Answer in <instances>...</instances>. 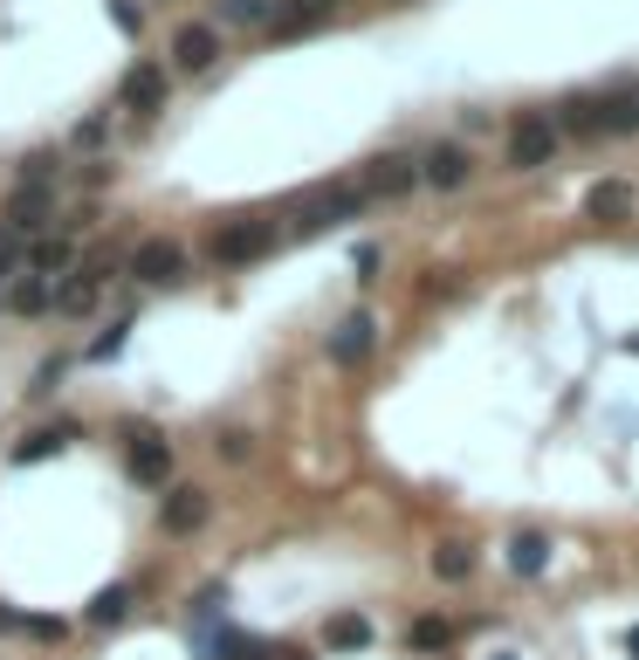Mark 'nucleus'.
Segmentation results:
<instances>
[{
    "instance_id": "1",
    "label": "nucleus",
    "mask_w": 639,
    "mask_h": 660,
    "mask_svg": "<svg viewBox=\"0 0 639 660\" xmlns=\"http://www.w3.org/2000/svg\"><path fill=\"white\" fill-rule=\"evenodd\" d=\"M557 151H564V132H557L550 111H516V117H509V145H502V166L509 172H544Z\"/></svg>"
},
{
    "instance_id": "2",
    "label": "nucleus",
    "mask_w": 639,
    "mask_h": 660,
    "mask_svg": "<svg viewBox=\"0 0 639 660\" xmlns=\"http://www.w3.org/2000/svg\"><path fill=\"white\" fill-rule=\"evenodd\" d=\"M275 241H283L275 220H227L220 235L207 241V255H214V269H248V262L275 255Z\"/></svg>"
},
{
    "instance_id": "3",
    "label": "nucleus",
    "mask_w": 639,
    "mask_h": 660,
    "mask_svg": "<svg viewBox=\"0 0 639 660\" xmlns=\"http://www.w3.org/2000/svg\"><path fill=\"white\" fill-rule=\"evenodd\" d=\"M124 275H132V283H145V289H172V283H186V248L166 241V235H151V241L132 248Z\"/></svg>"
},
{
    "instance_id": "4",
    "label": "nucleus",
    "mask_w": 639,
    "mask_h": 660,
    "mask_svg": "<svg viewBox=\"0 0 639 660\" xmlns=\"http://www.w3.org/2000/svg\"><path fill=\"white\" fill-rule=\"evenodd\" d=\"M372 200H365V186H351V180H338V186H317L310 200H303V214H296V227L303 235H317V227H344V220H357Z\"/></svg>"
},
{
    "instance_id": "5",
    "label": "nucleus",
    "mask_w": 639,
    "mask_h": 660,
    "mask_svg": "<svg viewBox=\"0 0 639 660\" xmlns=\"http://www.w3.org/2000/svg\"><path fill=\"white\" fill-rule=\"evenodd\" d=\"M413 166H420V186H433V193H461V186L475 180V159H468V145H454V138L426 145Z\"/></svg>"
},
{
    "instance_id": "6",
    "label": "nucleus",
    "mask_w": 639,
    "mask_h": 660,
    "mask_svg": "<svg viewBox=\"0 0 639 660\" xmlns=\"http://www.w3.org/2000/svg\"><path fill=\"white\" fill-rule=\"evenodd\" d=\"M124 468H132L138 489H166V481H172V441H159L151 426H132V441H124Z\"/></svg>"
},
{
    "instance_id": "7",
    "label": "nucleus",
    "mask_w": 639,
    "mask_h": 660,
    "mask_svg": "<svg viewBox=\"0 0 639 660\" xmlns=\"http://www.w3.org/2000/svg\"><path fill=\"white\" fill-rule=\"evenodd\" d=\"M357 186H365V200H406V193L420 186V166L406 159V151H378Z\"/></svg>"
},
{
    "instance_id": "8",
    "label": "nucleus",
    "mask_w": 639,
    "mask_h": 660,
    "mask_svg": "<svg viewBox=\"0 0 639 660\" xmlns=\"http://www.w3.org/2000/svg\"><path fill=\"white\" fill-rule=\"evenodd\" d=\"M159 523H166V537H193V530L207 523V489H193V481L159 489Z\"/></svg>"
},
{
    "instance_id": "9",
    "label": "nucleus",
    "mask_w": 639,
    "mask_h": 660,
    "mask_svg": "<svg viewBox=\"0 0 639 660\" xmlns=\"http://www.w3.org/2000/svg\"><path fill=\"white\" fill-rule=\"evenodd\" d=\"M372 344H378V317H372V310H351V317L323 338L330 365H365V359H372Z\"/></svg>"
},
{
    "instance_id": "10",
    "label": "nucleus",
    "mask_w": 639,
    "mask_h": 660,
    "mask_svg": "<svg viewBox=\"0 0 639 660\" xmlns=\"http://www.w3.org/2000/svg\"><path fill=\"white\" fill-rule=\"evenodd\" d=\"M214 62H220V29H214V21H186V29L172 35V69L207 76Z\"/></svg>"
},
{
    "instance_id": "11",
    "label": "nucleus",
    "mask_w": 639,
    "mask_h": 660,
    "mask_svg": "<svg viewBox=\"0 0 639 660\" xmlns=\"http://www.w3.org/2000/svg\"><path fill=\"white\" fill-rule=\"evenodd\" d=\"M117 111H138V117L166 111V69H159V62H132V69H124V83H117Z\"/></svg>"
},
{
    "instance_id": "12",
    "label": "nucleus",
    "mask_w": 639,
    "mask_h": 660,
    "mask_svg": "<svg viewBox=\"0 0 639 660\" xmlns=\"http://www.w3.org/2000/svg\"><path fill=\"white\" fill-rule=\"evenodd\" d=\"M56 220V186H14L8 200V235H42Z\"/></svg>"
},
{
    "instance_id": "13",
    "label": "nucleus",
    "mask_w": 639,
    "mask_h": 660,
    "mask_svg": "<svg viewBox=\"0 0 639 660\" xmlns=\"http://www.w3.org/2000/svg\"><path fill=\"white\" fill-rule=\"evenodd\" d=\"M592 132H598V138H632V132H639V90L592 96Z\"/></svg>"
},
{
    "instance_id": "14",
    "label": "nucleus",
    "mask_w": 639,
    "mask_h": 660,
    "mask_svg": "<svg viewBox=\"0 0 639 660\" xmlns=\"http://www.w3.org/2000/svg\"><path fill=\"white\" fill-rule=\"evenodd\" d=\"M96 296H104V275H96V269H69L56 283V303H48V310H56V317H90Z\"/></svg>"
},
{
    "instance_id": "15",
    "label": "nucleus",
    "mask_w": 639,
    "mask_h": 660,
    "mask_svg": "<svg viewBox=\"0 0 639 660\" xmlns=\"http://www.w3.org/2000/svg\"><path fill=\"white\" fill-rule=\"evenodd\" d=\"M330 8H338V0H275L269 35H310L317 21H330Z\"/></svg>"
},
{
    "instance_id": "16",
    "label": "nucleus",
    "mask_w": 639,
    "mask_h": 660,
    "mask_svg": "<svg viewBox=\"0 0 639 660\" xmlns=\"http://www.w3.org/2000/svg\"><path fill=\"white\" fill-rule=\"evenodd\" d=\"M632 207H639V193L626 180H598L592 193H584V214L592 220H632Z\"/></svg>"
},
{
    "instance_id": "17",
    "label": "nucleus",
    "mask_w": 639,
    "mask_h": 660,
    "mask_svg": "<svg viewBox=\"0 0 639 660\" xmlns=\"http://www.w3.org/2000/svg\"><path fill=\"white\" fill-rule=\"evenodd\" d=\"M69 269H76V235H48V241H35L28 275H42V283H62Z\"/></svg>"
},
{
    "instance_id": "18",
    "label": "nucleus",
    "mask_w": 639,
    "mask_h": 660,
    "mask_svg": "<svg viewBox=\"0 0 639 660\" xmlns=\"http://www.w3.org/2000/svg\"><path fill=\"white\" fill-rule=\"evenodd\" d=\"M509 571H516V578H544L550 571V537H544V530L509 537Z\"/></svg>"
},
{
    "instance_id": "19",
    "label": "nucleus",
    "mask_w": 639,
    "mask_h": 660,
    "mask_svg": "<svg viewBox=\"0 0 639 660\" xmlns=\"http://www.w3.org/2000/svg\"><path fill=\"white\" fill-rule=\"evenodd\" d=\"M275 0H214V29H269Z\"/></svg>"
},
{
    "instance_id": "20",
    "label": "nucleus",
    "mask_w": 639,
    "mask_h": 660,
    "mask_svg": "<svg viewBox=\"0 0 639 660\" xmlns=\"http://www.w3.org/2000/svg\"><path fill=\"white\" fill-rule=\"evenodd\" d=\"M48 303H56V283H42V275H14L8 283V310H21V317H42Z\"/></svg>"
},
{
    "instance_id": "21",
    "label": "nucleus",
    "mask_w": 639,
    "mask_h": 660,
    "mask_svg": "<svg viewBox=\"0 0 639 660\" xmlns=\"http://www.w3.org/2000/svg\"><path fill=\"white\" fill-rule=\"evenodd\" d=\"M69 441H76V420H56V426H35V434H28V441L14 447V462H48V454H56V447H69Z\"/></svg>"
},
{
    "instance_id": "22",
    "label": "nucleus",
    "mask_w": 639,
    "mask_h": 660,
    "mask_svg": "<svg viewBox=\"0 0 639 660\" xmlns=\"http://www.w3.org/2000/svg\"><path fill=\"white\" fill-rule=\"evenodd\" d=\"M323 640L338 647V653H357V647H372V619L365 613H338V619L323 626Z\"/></svg>"
},
{
    "instance_id": "23",
    "label": "nucleus",
    "mask_w": 639,
    "mask_h": 660,
    "mask_svg": "<svg viewBox=\"0 0 639 660\" xmlns=\"http://www.w3.org/2000/svg\"><path fill=\"white\" fill-rule=\"evenodd\" d=\"M132 619V585H104L90 599V626H124Z\"/></svg>"
},
{
    "instance_id": "24",
    "label": "nucleus",
    "mask_w": 639,
    "mask_h": 660,
    "mask_svg": "<svg viewBox=\"0 0 639 660\" xmlns=\"http://www.w3.org/2000/svg\"><path fill=\"white\" fill-rule=\"evenodd\" d=\"M468 571H475V550H468V544H441V550H433V578H447V585H461Z\"/></svg>"
},
{
    "instance_id": "25",
    "label": "nucleus",
    "mask_w": 639,
    "mask_h": 660,
    "mask_svg": "<svg viewBox=\"0 0 639 660\" xmlns=\"http://www.w3.org/2000/svg\"><path fill=\"white\" fill-rule=\"evenodd\" d=\"M124 338H132V317H117V323L104 330V338H90V351H83V359H90V365H111L117 351H124Z\"/></svg>"
},
{
    "instance_id": "26",
    "label": "nucleus",
    "mask_w": 639,
    "mask_h": 660,
    "mask_svg": "<svg viewBox=\"0 0 639 660\" xmlns=\"http://www.w3.org/2000/svg\"><path fill=\"white\" fill-rule=\"evenodd\" d=\"M447 640H454V626H447V619H413V647H420V653L447 647Z\"/></svg>"
},
{
    "instance_id": "27",
    "label": "nucleus",
    "mask_w": 639,
    "mask_h": 660,
    "mask_svg": "<svg viewBox=\"0 0 639 660\" xmlns=\"http://www.w3.org/2000/svg\"><path fill=\"white\" fill-rule=\"evenodd\" d=\"M21 262H28V255H21V235H8V227H0V283H14Z\"/></svg>"
},
{
    "instance_id": "28",
    "label": "nucleus",
    "mask_w": 639,
    "mask_h": 660,
    "mask_svg": "<svg viewBox=\"0 0 639 660\" xmlns=\"http://www.w3.org/2000/svg\"><path fill=\"white\" fill-rule=\"evenodd\" d=\"M62 372H69V359H42V365H35V386H28V392H35V399H48V392L62 386Z\"/></svg>"
},
{
    "instance_id": "29",
    "label": "nucleus",
    "mask_w": 639,
    "mask_h": 660,
    "mask_svg": "<svg viewBox=\"0 0 639 660\" xmlns=\"http://www.w3.org/2000/svg\"><path fill=\"white\" fill-rule=\"evenodd\" d=\"M104 138H111V117H83V124H76V145H83V151H96Z\"/></svg>"
},
{
    "instance_id": "30",
    "label": "nucleus",
    "mask_w": 639,
    "mask_h": 660,
    "mask_svg": "<svg viewBox=\"0 0 639 660\" xmlns=\"http://www.w3.org/2000/svg\"><path fill=\"white\" fill-rule=\"evenodd\" d=\"M111 21H117V29H124V35H138V29H145V14H138V0H111Z\"/></svg>"
},
{
    "instance_id": "31",
    "label": "nucleus",
    "mask_w": 639,
    "mask_h": 660,
    "mask_svg": "<svg viewBox=\"0 0 639 660\" xmlns=\"http://www.w3.org/2000/svg\"><path fill=\"white\" fill-rule=\"evenodd\" d=\"M254 653V640H241V633H220L214 640V660H248Z\"/></svg>"
},
{
    "instance_id": "32",
    "label": "nucleus",
    "mask_w": 639,
    "mask_h": 660,
    "mask_svg": "<svg viewBox=\"0 0 639 660\" xmlns=\"http://www.w3.org/2000/svg\"><path fill=\"white\" fill-rule=\"evenodd\" d=\"M21 633H35V640H62L69 626H62V619H21Z\"/></svg>"
},
{
    "instance_id": "33",
    "label": "nucleus",
    "mask_w": 639,
    "mask_h": 660,
    "mask_svg": "<svg viewBox=\"0 0 639 660\" xmlns=\"http://www.w3.org/2000/svg\"><path fill=\"white\" fill-rule=\"evenodd\" d=\"M220 454L227 462H248V434H220Z\"/></svg>"
},
{
    "instance_id": "34",
    "label": "nucleus",
    "mask_w": 639,
    "mask_h": 660,
    "mask_svg": "<svg viewBox=\"0 0 639 660\" xmlns=\"http://www.w3.org/2000/svg\"><path fill=\"white\" fill-rule=\"evenodd\" d=\"M21 626V613H14V605H0V633H14Z\"/></svg>"
},
{
    "instance_id": "35",
    "label": "nucleus",
    "mask_w": 639,
    "mask_h": 660,
    "mask_svg": "<svg viewBox=\"0 0 639 660\" xmlns=\"http://www.w3.org/2000/svg\"><path fill=\"white\" fill-rule=\"evenodd\" d=\"M626 653H632V660H639V626H626Z\"/></svg>"
},
{
    "instance_id": "36",
    "label": "nucleus",
    "mask_w": 639,
    "mask_h": 660,
    "mask_svg": "<svg viewBox=\"0 0 639 660\" xmlns=\"http://www.w3.org/2000/svg\"><path fill=\"white\" fill-rule=\"evenodd\" d=\"M275 660H310V653H296V647H289V653H275Z\"/></svg>"
},
{
    "instance_id": "37",
    "label": "nucleus",
    "mask_w": 639,
    "mask_h": 660,
    "mask_svg": "<svg viewBox=\"0 0 639 660\" xmlns=\"http://www.w3.org/2000/svg\"><path fill=\"white\" fill-rule=\"evenodd\" d=\"M495 660H516V653H495Z\"/></svg>"
}]
</instances>
